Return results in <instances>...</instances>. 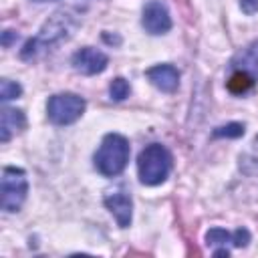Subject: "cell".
I'll use <instances>...</instances> for the list:
<instances>
[{
    "label": "cell",
    "mask_w": 258,
    "mask_h": 258,
    "mask_svg": "<svg viewBox=\"0 0 258 258\" xmlns=\"http://www.w3.org/2000/svg\"><path fill=\"white\" fill-rule=\"evenodd\" d=\"M143 28L149 34H165L171 28V18L167 12V6L161 0H151L143 8V18H141Z\"/></svg>",
    "instance_id": "8992f818"
},
{
    "label": "cell",
    "mask_w": 258,
    "mask_h": 258,
    "mask_svg": "<svg viewBox=\"0 0 258 258\" xmlns=\"http://www.w3.org/2000/svg\"><path fill=\"white\" fill-rule=\"evenodd\" d=\"M232 67L236 71L248 73L252 79H258V40H254L246 48H242L232 58Z\"/></svg>",
    "instance_id": "7c38bea8"
},
{
    "label": "cell",
    "mask_w": 258,
    "mask_h": 258,
    "mask_svg": "<svg viewBox=\"0 0 258 258\" xmlns=\"http://www.w3.org/2000/svg\"><path fill=\"white\" fill-rule=\"evenodd\" d=\"M103 38H105V42H109V44H113V42H115V44H119V42H121V38H119V36H109L107 32L103 34Z\"/></svg>",
    "instance_id": "ffe728a7"
},
{
    "label": "cell",
    "mask_w": 258,
    "mask_h": 258,
    "mask_svg": "<svg viewBox=\"0 0 258 258\" xmlns=\"http://www.w3.org/2000/svg\"><path fill=\"white\" fill-rule=\"evenodd\" d=\"M77 26H79L77 16H73V14L67 12V10H56V12L42 24V28L38 30V34H36L34 38L26 40L24 48L20 50V58L30 60V58L38 52L40 46H50V44H54V42L67 40V38L73 34V30H75Z\"/></svg>",
    "instance_id": "6da1fadb"
},
{
    "label": "cell",
    "mask_w": 258,
    "mask_h": 258,
    "mask_svg": "<svg viewBox=\"0 0 258 258\" xmlns=\"http://www.w3.org/2000/svg\"><path fill=\"white\" fill-rule=\"evenodd\" d=\"M109 64V58L105 52L93 48V46H83L73 54V69L81 75H97L103 73Z\"/></svg>",
    "instance_id": "52a82bcc"
},
{
    "label": "cell",
    "mask_w": 258,
    "mask_h": 258,
    "mask_svg": "<svg viewBox=\"0 0 258 258\" xmlns=\"http://www.w3.org/2000/svg\"><path fill=\"white\" fill-rule=\"evenodd\" d=\"M173 165V157L161 143H151L141 149L137 157V171L139 179L145 185H159L167 179Z\"/></svg>",
    "instance_id": "3957f363"
},
{
    "label": "cell",
    "mask_w": 258,
    "mask_h": 258,
    "mask_svg": "<svg viewBox=\"0 0 258 258\" xmlns=\"http://www.w3.org/2000/svg\"><path fill=\"white\" fill-rule=\"evenodd\" d=\"M16 38H18V34H16L14 30H4V32H2V46L8 48V46L12 44V40H16Z\"/></svg>",
    "instance_id": "d6986e66"
},
{
    "label": "cell",
    "mask_w": 258,
    "mask_h": 258,
    "mask_svg": "<svg viewBox=\"0 0 258 258\" xmlns=\"http://www.w3.org/2000/svg\"><path fill=\"white\" fill-rule=\"evenodd\" d=\"M240 8L246 14H254L258 12V0H240Z\"/></svg>",
    "instance_id": "ac0fdd59"
},
{
    "label": "cell",
    "mask_w": 258,
    "mask_h": 258,
    "mask_svg": "<svg viewBox=\"0 0 258 258\" xmlns=\"http://www.w3.org/2000/svg\"><path fill=\"white\" fill-rule=\"evenodd\" d=\"M85 99L75 93H58L52 95L46 103L48 119L54 125H71L85 113Z\"/></svg>",
    "instance_id": "277c9868"
},
{
    "label": "cell",
    "mask_w": 258,
    "mask_h": 258,
    "mask_svg": "<svg viewBox=\"0 0 258 258\" xmlns=\"http://www.w3.org/2000/svg\"><path fill=\"white\" fill-rule=\"evenodd\" d=\"M147 79L153 87H157L163 93H173L179 85V71L173 64H157L147 69Z\"/></svg>",
    "instance_id": "9c48e42d"
},
{
    "label": "cell",
    "mask_w": 258,
    "mask_h": 258,
    "mask_svg": "<svg viewBox=\"0 0 258 258\" xmlns=\"http://www.w3.org/2000/svg\"><path fill=\"white\" fill-rule=\"evenodd\" d=\"M206 242L208 246H224L232 244L236 248H244L250 242V232L246 228H238L236 232H226L224 228H212L206 232Z\"/></svg>",
    "instance_id": "30bf717a"
},
{
    "label": "cell",
    "mask_w": 258,
    "mask_h": 258,
    "mask_svg": "<svg viewBox=\"0 0 258 258\" xmlns=\"http://www.w3.org/2000/svg\"><path fill=\"white\" fill-rule=\"evenodd\" d=\"M254 81H256V79H252L248 73L236 71V73L228 79V89H230L234 95H242V93H246L248 89L254 87Z\"/></svg>",
    "instance_id": "5bb4252c"
},
{
    "label": "cell",
    "mask_w": 258,
    "mask_h": 258,
    "mask_svg": "<svg viewBox=\"0 0 258 258\" xmlns=\"http://www.w3.org/2000/svg\"><path fill=\"white\" fill-rule=\"evenodd\" d=\"M240 169L246 175H256L258 173V137L252 141L250 149L240 155Z\"/></svg>",
    "instance_id": "4fadbf2b"
},
{
    "label": "cell",
    "mask_w": 258,
    "mask_h": 258,
    "mask_svg": "<svg viewBox=\"0 0 258 258\" xmlns=\"http://www.w3.org/2000/svg\"><path fill=\"white\" fill-rule=\"evenodd\" d=\"M36 2H48V0H36Z\"/></svg>",
    "instance_id": "7402d4cb"
},
{
    "label": "cell",
    "mask_w": 258,
    "mask_h": 258,
    "mask_svg": "<svg viewBox=\"0 0 258 258\" xmlns=\"http://www.w3.org/2000/svg\"><path fill=\"white\" fill-rule=\"evenodd\" d=\"M129 93H131V87H129V83H127L123 77H117V79L111 81V85H109V95H111L113 101H123V99L129 97Z\"/></svg>",
    "instance_id": "2e32d148"
},
{
    "label": "cell",
    "mask_w": 258,
    "mask_h": 258,
    "mask_svg": "<svg viewBox=\"0 0 258 258\" xmlns=\"http://www.w3.org/2000/svg\"><path fill=\"white\" fill-rule=\"evenodd\" d=\"M24 127H26L24 111L12 109V107H4L2 109V121H0V141L2 143L10 141V137L16 135L18 131H22Z\"/></svg>",
    "instance_id": "8fae6325"
},
{
    "label": "cell",
    "mask_w": 258,
    "mask_h": 258,
    "mask_svg": "<svg viewBox=\"0 0 258 258\" xmlns=\"http://www.w3.org/2000/svg\"><path fill=\"white\" fill-rule=\"evenodd\" d=\"M214 256H226V258H228V256H230V250L224 248V246H222V248H216V250H214Z\"/></svg>",
    "instance_id": "44dd1931"
},
{
    "label": "cell",
    "mask_w": 258,
    "mask_h": 258,
    "mask_svg": "<svg viewBox=\"0 0 258 258\" xmlns=\"http://www.w3.org/2000/svg\"><path fill=\"white\" fill-rule=\"evenodd\" d=\"M28 194V179L20 167H4L2 171V210L18 212Z\"/></svg>",
    "instance_id": "5b68a950"
},
{
    "label": "cell",
    "mask_w": 258,
    "mask_h": 258,
    "mask_svg": "<svg viewBox=\"0 0 258 258\" xmlns=\"http://www.w3.org/2000/svg\"><path fill=\"white\" fill-rule=\"evenodd\" d=\"M244 131H246L244 123H228V125H220V127H216L212 135H214L216 139H220V137L238 139V137H242V135H244Z\"/></svg>",
    "instance_id": "9a60e30c"
},
{
    "label": "cell",
    "mask_w": 258,
    "mask_h": 258,
    "mask_svg": "<svg viewBox=\"0 0 258 258\" xmlns=\"http://www.w3.org/2000/svg\"><path fill=\"white\" fill-rule=\"evenodd\" d=\"M103 204L115 216V220H117V224L121 228H127L131 224V218H133V200H131L129 191H125V189L109 191L103 198Z\"/></svg>",
    "instance_id": "ba28073f"
},
{
    "label": "cell",
    "mask_w": 258,
    "mask_h": 258,
    "mask_svg": "<svg viewBox=\"0 0 258 258\" xmlns=\"http://www.w3.org/2000/svg\"><path fill=\"white\" fill-rule=\"evenodd\" d=\"M129 141L119 133H107L95 153V167L105 177L119 175L129 161Z\"/></svg>",
    "instance_id": "7a4b0ae2"
},
{
    "label": "cell",
    "mask_w": 258,
    "mask_h": 258,
    "mask_svg": "<svg viewBox=\"0 0 258 258\" xmlns=\"http://www.w3.org/2000/svg\"><path fill=\"white\" fill-rule=\"evenodd\" d=\"M22 95V87L10 79H2L0 81V99L2 101H10V99H18Z\"/></svg>",
    "instance_id": "e0dca14e"
}]
</instances>
